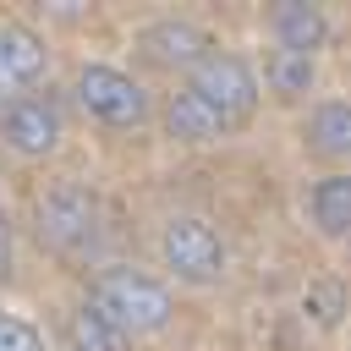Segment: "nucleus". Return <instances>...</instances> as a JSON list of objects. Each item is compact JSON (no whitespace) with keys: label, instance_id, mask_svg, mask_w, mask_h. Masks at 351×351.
Listing matches in <instances>:
<instances>
[{"label":"nucleus","instance_id":"obj_11","mask_svg":"<svg viewBox=\"0 0 351 351\" xmlns=\"http://www.w3.org/2000/svg\"><path fill=\"white\" fill-rule=\"evenodd\" d=\"M307 148L324 159H346L351 154V104H340V99L318 104L307 121Z\"/></svg>","mask_w":351,"mask_h":351},{"label":"nucleus","instance_id":"obj_9","mask_svg":"<svg viewBox=\"0 0 351 351\" xmlns=\"http://www.w3.org/2000/svg\"><path fill=\"white\" fill-rule=\"evenodd\" d=\"M165 132L181 137V143H214V137L230 132V121H225L214 104H203L192 88H181V93L165 99Z\"/></svg>","mask_w":351,"mask_h":351},{"label":"nucleus","instance_id":"obj_12","mask_svg":"<svg viewBox=\"0 0 351 351\" xmlns=\"http://www.w3.org/2000/svg\"><path fill=\"white\" fill-rule=\"evenodd\" d=\"M313 219L329 236H346L351 230V176H324L313 186Z\"/></svg>","mask_w":351,"mask_h":351},{"label":"nucleus","instance_id":"obj_8","mask_svg":"<svg viewBox=\"0 0 351 351\" xmlns=\"http://www.w3.org/2000/svg\"><path fill=\"white\" fill-rule=\"evenodd\" d=\"M137 49H143V60H154V66H165V71H192L203 55H208V33L203 27H192V22H181V16H165V22H148L143 33H137Z\"/></svg>","mask_w":351,"mask_h":351},{"label":"nucleus","instance_id":"obj_1","mask_svg":"<svg viewBox=\"0 0 351 351\" xmlns=\"http://www.w3.org/2000/svg\"><path fill=\"white\" fill-rule=\"evenodd\" d=\"M88 302L132 340V335H154L170 324V291L154 280V274H137V269H104L88 291Z\"/></svg>","mask_w":351,"mask_h":351},{"label":"nucleus","instance_id":"obj_6","mask_svg":"<svg viewBox=\"0 0 351 351\" xmlns=\"http://www.w3.org/2000/svg\"><path fill=\"white\" fill-rule=\"evenodd\" d=\"M159 252H165V269H176V280L208 285L225 274V247L203 219H170L159 236Z\"/></svg>","mask_w":351,"mask_h":351},{"label":"nucleus","instance_id":"obj_3","mask_svg":"<svg viewBox=\"0 0 351 351\" xmlns=\"http://www.w3.org/2000/svg\"><path fill=\"white\" fill-rule=\"evenodd\" d=\"M71 93H77V104H82L93 121H104V126H143V121H148V93H143V82L126 77V71H115V66H82V71L71 77Z\"/></svg>","mask_w":351,"mask_h":351},{"label":"nucleus","instance_id":"obj_13","mask_svg":"<svg viewBox=\"0 0 351 351\" xmlns=\"http://www.w3.org/2000/svg\"><path fill=\"white\" fill-rule=\"evenodd\" d=\"M132 340L93 307V302H82L77 313H71V351H126Z\"/></svg>","mask_w":351,"mask_h":351},{"label":"nucleus","instance_id":"obj_16","mask_svg":"<svg viewBox=\"0 0 351 351\" xmlns=\"http://www.w3.org/2000/svg\"><path fill=\"white\" fill-rule=\"evenodd\" d=\"M5 269H11V219L0 214V280H5Z\"/></svg>","mask_w":351,"mask_h":351},{"label":"nucleus","instance_id":"obj_14","mask_svg":"<svg viewBox=\"0 0 351 351\" xmlns=\"http://www.w3.org/2000/svg\"><path fill=\"white\" fill-rule=\"evenodd\" d=\"M269 82L280 88V93H307V82H313V60L307 55H274V66H269Z\"/></svg>","mask_w":351,"mask_h":351},{"label":"nucleus","instance_id":"obj_5","mask_svg":"<svg viewBox=\"0 0 351 351\" xmlns=\"http://www.w3.org/2000/svg\"><path fill=\"white\" fill-rule=\"evenodd\" d=\"M60 132H66V121H60V104L49 93H22V99H5L0 104V143L11 154H22V159L55 154L60 148Z\"/></svg>","mask_w":351,"mask_h":351},{"label":"nucleus","instance_id":"obj_7","mask_svg":"<svg viewBox=\"0 0 351 351\" xmlns=\"http://www.w3.org/2000/svg\"><path fill=\"white\" fill-rule=\"evenodd\" d=\"M49 66V49L33 27L22 22H5L0 27V99H22Z\"/></svg>","mask_w":351,"mask_h":351},{"label":"nucleus","instance_id":"obj_2","mask_svg":"<svg viewBox=\"0 0 351 351\" xmlns=\"http://www.w3.org/2000/svg\"><path fill=\"white\" fill-rule=\"evenodd\" d=\"M33 219H38V241L55 247L60 258H77V252H88V247L99 241V203H93V192L77 186V181H55V186L38 197Z\"/></svg>","mask_w":351,"mask_h":351},{"label":"nucleus","instance_id":"obj_17","mask_svg":"<svg viewBox=\"0 0 351 351\" xmlns=\"http://www.w3.org/2000/svg\"><path fill=\"white\" fill-rule=\"evenodd\" d=\"M66 351H71V346H66Z\"/></svg>","mask_w":351,"mask_h":351},{"label":"nucleus","instance_id":"obj_4","mask_svg":"<svg viewBox=\"0 0 351 351\" xmlns=\"http://www.w3.org/2000/svg\"><path fill=\"white\" fill-rule=\"evenodd\" d=\"M203 104H214L230 126H241L247 115H252V104H258V77H252V66L241 60V55H219V49H208L197 66H192V82H186Z\"/></svg>","mask_w":351,"mask_h":351},{"label":"nucleus","instance_id":"obj_15","mask_svg":"<svg viewBox=\"0 0 351 351\" xmlns=\"http://www.w3.org/2000/svg\"><path fill=\"white\" fill-rule=\"evenodd\" d=\"M0 351H44V335H38L27 318L0 313Z\"/></svg>","mask_w":351,"mask_h":351},{"label":"nucleus","instance_id":"obj_10","mask_svg":"<svg viewBox=\"0 0 351 351\" xmlns=\"http://www.w3.org/2000/svg\"><path fill=\"white\" fill-rule=\"evenodd\" d=\"M324 16H318V5H296V0H285V5H274V38H280V49L285 55H307L313 60V49L324 44Z\"/></svg>","mask_w":351,"mask_h":351}]
</instances>
